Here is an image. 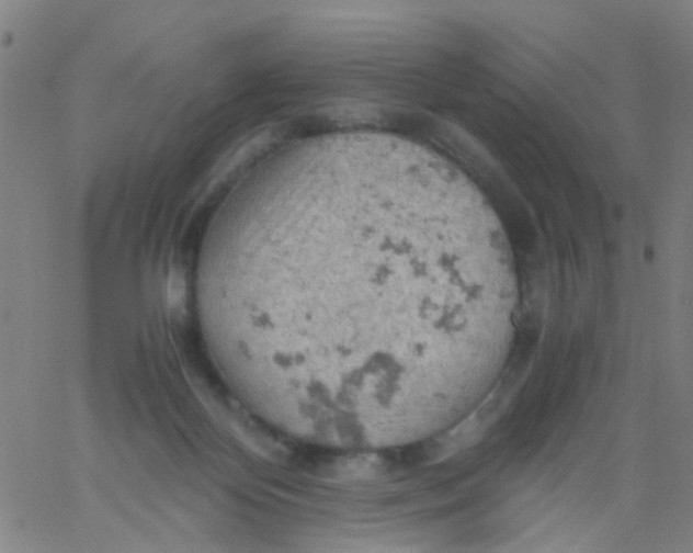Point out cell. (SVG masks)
Here are the masks:
<instances>
[{"mask_svg": "<svg viewBox=\"0 0 693 553\" xmlns=\"http://www.w3.org/2000/svg\"><path fill=\"white\" fill-rule=\"evenodd\" d=\"M330 177L225 210L196 269L207 326L247 370L351 383L387 371V324L413 285L406 199Z\"/></svg>", "mask_w": 693, "mask_h": 553, "instance_id": "6da1fadb", "label": "cell"}]
</instances>
